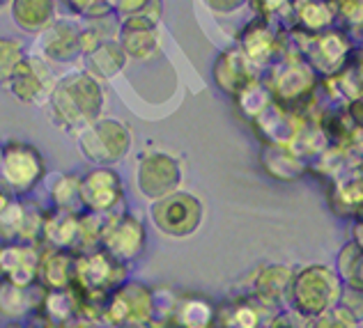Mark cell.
Returning a JSON list of instances; mask_svg holds the SVG:
<instances>
[{"label":"cell","mask_w":363,"mask_h":328,"mask_svg":"<svg viewBox=\"0 0 363 328\" xmlns=\"http://www.w3.org/2000/svg\"><path fill=\"white\" fill-rule=\"evenodd\" d=\"M76 253L62 248H42L37 283L44 289H72Z\"/></svg>","instance_id":"obj_21"},{"label":"cell","mask_w":363,"mask_h":328,"mask_svg":"<svg viewBox=\"0 0 363 328\" xmlns=\"http://www.w3.org/2000/svg\"><path fill=\"white\" fill-rule=\"evenodd\" d=\"M0 147H3V145H0Z\"/></svg>","instance_id":"obj_42"},{"label":"cell","mask_w":363,"mask_h":328,"mask_svg":"<svg viewBox=\"0 0 363 328\" xmlns=\"http://www.w3.org/2000/svg\"><path fill=\"white\" fill-rule=\"evenodd\" d=\"M55 3L62 5L67 12L79 18V21L108 14L116 9V0H55Z\"/></svg>","instance_id":"obj_31"},{"label":"cell","mask_w":363,"mask_h":328,"mask_svg":"<svg viewBox=\"0 0 363 328\" xmlns=\"http://www.w3.org/2000/svg\"><path fill=\"white\" fill-rule=\"evenodd\" d=\"M44 108L55 129L76 138L104 115V108H106L104 83L92 79L85 69L67 72L60 79H55Z\"/></svg>","instance_id":"obj_1"},{"label":"cell","mask_w":363,"mask_h":328,"mask_svg":"<svg viewBox=\"0 0 363 328\" xmlns=\"http://www.w3.org/2000/svg\"><path fill=\"white\" fill-rule=\"evenodd\" d=\"M260 159H262V168L276 179H285V181L297 179L306 170L303 159H299L285 145H264Z\"/></svg>","instance_id":"obj_28"},{"label":"cell","mask_w":363,"mask_h":328,"mask_svg":"<svg viewBox=\"0 0 363 328\" xmlns=\"http://www.w3.org/2000/svg\"><path fill=\"white\" fill-rule=\"evenodd\" d=\"M264 328H308V319H303L299 312H285V315H276L272 317V322Z\"/></svg>","instance_id":"obj_36"},{"label":"cell","mask_w":363,"mask_h":328,"mask_svg":"<svg viewBox=\"0 0 363 328\" xmlns=\"http://www.w3.org/2000/svg\"><path fill=\"white\" fill-rule=\"evenodd\" d=\"M81 202L83 211L111 216L122 209L124 181L113 166H92L81 175Z\"/></svg>","instance_id":"obj_11"},{"label":"cell","mask_w":363,"mask_h":328,"mask_svg":"<svg viewBox=\"0 0 363 328\" xmlns=\"http://www.w3.org/2000/svg\"><path fill=\"white\" fill-rule=\"evenodd\" d=\"M42 241L49 248H62L79 253L81 248V211H46L42 225Z\"/></svg>","instance_id":"obj_20"},{"label":"cell","mask_w":363,"mask_h":328,"mask_svg":"<svg viewBox=\"0 0 363 328\" xmlns=\"http://www.w3.org/2000/svg\"><path fill=\"white\" fill-rule=\"evenodd\" d=\"M150 223L157 232L170 239H189L194 237L205 218V207L198 196L189 191H175L170 196L150 202L147 209Z\"/></svg>","instance_id":"obj_6"},{"label":"cell","mask_w":363,"mask_h":328,"mask_svg":"<svg viewBox=\"0 0 363 328\" xmlns=\"http://www.w3.org/2000/svg\"><path fill=\"white\" fill-rule=\"evenodd\" d=\"M342 287L345 283L338 271L322 264H311L292 276L288 298L294 312H299L303 319H313L338 305Z\"/></svg>","instance_id":"obj_3"},{"label":"cell","mask_w":363,"mask_h":328,"mask_svg":"<svg viewBox=\"0 0 363 328\" xmlns=\"http://www.w3.org/2000/svg\"><path fill=\"white\" fill-rule=\"evenodd\" d=\"M46 211L28 198H16L5 211H0V241H42V225Z\"/></svg>","instance_id":"obj_14"},{"label":"cell","mask_w":363,"mask_h":328,"mask_svg":"<svg viewBox=\"0 0 363 328\" xmlns=\"http://www.w3.org/2000/svg\"><path fill=\"white\" fill-rule=\"evenodd\" d=\"M308 328H359V322H354L340 305H336L320 317L308 319Z\"/></svg>","instance_id":"obj_32"},{"label":"cell","mask_w":363,"mask_h":328,"mask_svg":"<svg viewBox=\"0 0 363 328\" xmlns=\"http://www.w3.org/2000/svg\"><path fill=\"white\" fill-rule=\"evenodd\" d=\"M81 60H83V69L99 83L113 81L118 74L124 72V67L129 62L118 40L99 44L97 48H92L90 53H85Z\"/></svg>","instance_id":"obj_22"},{"label":"cell","mask_w":363,"mask_h":328,"mask_svg":"<svg viewBox=\"0 0 363 328\" xmlns=\"http://www.w3.org/2000/svg\"><path fill=\"white\" fill-rule=\"evenodd\" d=\"M16 200V196L12 191H9L5 184H0V211H5L9 205H12V202Z\"/></svg>","instance_id":"obj_37"},{"label":"cell","mask_w":363,"mask_h":328,"mask_svg":"<svg viewBox=\"0 0 363 328\" xmlns=\"http://www.w3.org/2000/svg\"><path fill=\"white\" fill-rule=\"evenodd\" d=\"M3 328H28V326H26V322H7Z\"/></svg>","instance_id":"obj_38"},{"label":"cell","mask_w":363,"mask_h":328,"mask_svg":"<svg viewBox=\"0 0 363 328\" xmlns=\"http://www.w3.org/2000/svg\"><path fill=\"white\" fill-rule=\"evenodd\" d=\"M129 276V264L108 255L104 248H92L76 253L74 259V283L72 289L83 303L99 305L116 287H120Z\"/></svg>","instance_id":"obj_2"},{"label":"cell","mask_w":363,"mask_h":328,"mask_svg":"<svg viewBox=\"0 0 363 328\" xmlns=\"http://www.w3.org/2000/svg\"><path fill=\"white\" fill-rule=\"evenodd\" d=\"M152 328H175L173 324H152Z\"/></svg>","instance_id":"obj_40"},{"label":"cell","mask_w":363,"mask_h":328,"mask_svg":"<svg viewBox=\"0 0 363 328\" xmlns=\"http://www.w3.org/2000/svg\"><path fill=\"white\" fill-rule=\"evenodd\" d=\"M303 42H299V53L306 62L318 74L333 76L347 62L350 53L354 51V42L345 30H322V33H303ZM297 42V40H294Z\"/></svg>","instance_id":"obj_10"},{"label":"cell","mask_w":363,"mask_h":328,"mask_svg":"<svg viewBox=\"0 0 363 328\" xmlns=\"http://www.w3.org/2000/svg\"><path fill=\"white\" fill-rule=\"evenodd\" d=\"M203 5L216 16H233L248 5V0H203Z\"/></svg>","instance_id":"obj_35"},{"label":"cell","mask_w":363,"mask_h":328,"mask_svg":"<svg viewBox=\"0 0 363 328\" xmlns=\"http://www.w3.org/2000/svg\"><path fill=\"white\" fill-rule=\"evenodd\" d=\"M212 74H214L216 88L223 94L233 96V99L257 79V69L246 60V55L240 51V46L225 48V51L216 57Z\"/></svg>","instance_id":"obj_18"},{"label":"cell","mask_w":363,"mask_h":328,"mask_svg":"<svg viewBox=\"0 0 363 328\" xmlns=\"http://www.w3.org/2000/svg\"><path fill=\"white\" fill-rule=\"evenodd\" d=\"M113 328H152V324H127V326H113Z\"/></svg>","instance_id":"obj_39"},{"label":"cell","mask_w":363,"mask_h":328,"mask_svg":"<svg viewBox=\"0 0 363 328\" xmlns=\"http://www.w3.org/2000/svg\"><path fill=\"white\" fill-rule=\"evenodd\" d=\"M40 244L30 241H0V278L14 285H37L40 271Z\"/></svg>","instance_id":"obj_15"},{"label":"cell","mask_w":363,"mask_h":328,"mask_svg":"<svg viewBox=\"0 0 363 328\" xmlns=\"http://www.w3.org/2000/svg\"><path fill=\"white\" fill-rule=\"evenodd\" d=\"M152 3H155V0H116V9H113V12H116L120 18L145 16Z\"/></svg>","instance_id":"obj_34"},{"label":"cell","mask_w":363,"mask_h":328,"mask_svg":"<svg viewBox=\"0 0 363 328\" xmlns=\"http://www.w3.org/2000/svg\"><path fill=\"white\" fill-rule=\"evenodd\" d=\"M55 9H58L55 0H12L9 16L18 30L37 35L55 21Z\"/></svg>","instance_id":"obj_23"},{"label":"cell","mask_w":363,"mask_h":328,"mask_svg":"<svg viewBox=\"0 0 363 328\" xmlns=\"http://www.w3.org/2000/svg\"><path fill=\"white\" fill-rule=\"evenodd\" d=\"M44 292L46 289L40 283L23 287L0 278V315L7 322H26L28 317L40 310Z\"/></svg>","instance_id":"obj_19"},{"label":"cell","mask_w":363,"mask_h":328,"mask_svg":"<svg viewBox=\"0 0 363 328\" xmlns=\"http://www.w3.org/2000/svg\"><path fill=\"white\" fill-rule=\"evenodd\" d=\"M46 161L30 142L7 140L0 147V184H5L16 198H28L44 184Z\"/></svg>","instance_id":"obj_4"},{"label":"cell","mask_w":363,"mask_h":328,"mask_svg":"<svg viewBox=\"0 0 363 328\" xmlns=\"http://www.w3.org/2000/svg\"><path fill=\"white\" fill-rule=\"evenodd\" d=\"M240 51L255 69L274 64L281 57V33H276L267 18L257 16L240 35Z\"/></svg>","instance_id":"obj_17"},{"label":"cell","mask_w":363,"mask_h":328,"mask_svg":"<svg viewBox=\"0 0 363 328\" xmlns=\"http://www.w3.org/2000/svg\"><path fill=\"white\" fill-rule=\"evenodd\" d=\"M292 276L294 273L290 268L279 266V264L262 266L253 278V298L264 305L281 303L283 298H288Z\"/></svg>","instance_id":"obj_26"},{"label":"cell","mask_w":363,"mask_h":328,"mask_svg":"<svg viewBox=\"0 0 363 328\" xmlns=\"http://www.w3.org/2000/svg\"><path fill=\"white\" fill-rule=\"evenodd\" d=\"M26 55H28L26 46L18 40H12V37H0V85H3V88L7 85V81L12 79L14 69Z\"/></svg>","instance_id":"obj_30"},{"label":"cell","mask_w":363,"mask_h":328,"mask_svg":"<svg viewBox=\"0 0 363 328\" xmlns=\"http://www.w3.org/2000/svg\"><path fill=\"white\" fill-rule=\"evenodd\" d=\"M99 248L131 266V262L140 259L147 248V227L133 211L120 209L104 220Z\"/></svg>","instance_id":"obj_8"},{"label":"cell","mask_w":363,"mask_h":328,"mask_svg":"<svg viewBox=\"0 0 363 328\" xmlns=\"http://www.w3.org/2000/svg\"><path fill=\"white\" fill-rule=\"evenodd\" d=\"M9 3H12V0H0V12H3L5 7H9Z\"/></svg>","instance_id":"obj_41"},{"label":"cell","mask_w":363,"mask_h":328,"mask_svg":"<svg viewBox=\"0 0 363 328\" xmlns=\"http://www.w3.org/2000/svg\"><path fill=\"white\" fill-rule=\"evenodd\" d=\"M118 42L122 46L127 60H150L155 57L161 46L159 21H152L147 16H129L122 18Z\"/></svg>","instance_id":"obj_16"},{"label":"cell","mask_w":363,"mask_h":328,"mask_svg":"<svg viewBox=\"0 0 363 328\" xmlns=\"http://www.w3.org/2000/svg\"><path fill=\"white\" fill-rule=\"evenodd\" d=\"M170 322H173L175 328H212L216 326V310L212 303L200 296L177 298Z\"/></svg>","instance_id":"obj_27"},{"label":"cell","mask_w":363,"mask_h":328,"mask_svg":"<svg viewBox=\"0 0 363 328\" xmlns=\"http://www.w3.org/2000/svg\"><path fill=\"white\" fill-rule=\"evenodd\" d=\"M182 163L164 149H147L136 161L133 184L145 200H159L182 188Z\"/></svg>","instance_id":"obj_7"},{"label":"cell","mask_w":363,"mask_h":328,"mask_svg":"<svg viewBox=\"0 0 363 328\" xmlns=\"http://www.w3.org/2000/svg\"><path fill=\"white\" fill-rule=\"evenodd\" d=\"M53 328H69L81 317V298L74 289H46L40 310Z\"/></svg>","instance_id":"obj_25"},{"label":"cell","mask_w":363,"mask_h":328,"mask_svg":"<svg viewBox=\"0 0 363 328\" xmlns=\"http://www.w3.org/2000/svg\"><path fill=\"white\" fill-rule=\"evenodd\" d=\"M76 142L81 157L92 166H116L131 152L133 133L127 122L101 115L76 136Z\"/></svg>","instance_id":"obj_5"},{"label":"cell","mask_w":363,"mask_h":328,"mask_svg":"<svg viewBox=\"0 0 363 328\" xmlns=\"http://www.w3.org/2000/svg\"><path fill=\"white\" fill-rule=\"evenodd\" d=\"M331 202L340 205V214H359L363 216V177H342L331 191Z\"/></svg>","instance_id":"obj_29"},{"label":"cell","mask_w":363,"mask_h":328,"mask_svg":"<svg viewBox=\"0 0 363 328\" xmlns=\"http://www.w3.org/2000/svg\"><path fill=\"white\" fill-rule=\"evenodd\" d=\"M101 322L111 328L127 324H152V289L127 278L101 303Z\"/></svg>","instance_id":"obj_9"},{"label":"cell","mask_w":363,"mask_h":328,"mask_svg":"<svg viewBox=\"0 0 363 328\" xmlns=\"http://www.w3.org/2000/svg\"><path fill=\"white\" fill-rule=\"evenodd\" d=\"M0 328H3V326H0Z\"/></svg>","instance_id":"obj_43"},{"label":"cell","mask_w":363,"mask_h":328,"mask_svg":"<svg viewBox=\"0 0 363 328\" xmlns=\"http://www.w3.org/2000/svg\"><path fill=\"white\" fill-rule=\"evenodd\" d=\"M33 55L49 64H72L83 57L81 21L74 18H55V21L35 35Z\"/></svg>","instance_id":"obj_12"},{"label":"cell","mask_w":363,"mask_h":328,"mask_svg":"<svg viewBox=\"0 0 363 328\" xmlns=\"http://www.w3.org/2000/svg\"><path fill=\"white\" fill-rule=\"evenodd\" d=\"M338 305L352 317V319L361 324L363 322V287L345 285V287H342V294H340Z\"/></svg>","instance_id":"obj_33"},{"label":"cell","mask_w":363,"mask_h":328,"mask_svg":"<svg viewBox=\"0 0 363 328\" xmlns=\"http://www.w3.org/2000/svg\"><path fill=\"white\" fill-rule=\"evenodd\" d=\"M44 186H46V196H49V202L53 209L74 211V214L83 211L79 172L60 170V172H53V175H46Z\"/></svg>","instance_id":"obj_24"},{"label":"cell","mask_w":363,"mask_h":328,"mask_svg":"<svg viewBox=\"0 0 363 328\" xmlns=\"http://www.w3.org/2000/svg\"><path fill=\"white\" fill-rule=\"evenodd\" d=\"M55 85V74L49 62L28 53L7 81V92L23 106H44Z\"/></svg>","instance_id":"obj_13"}]
</instances>
